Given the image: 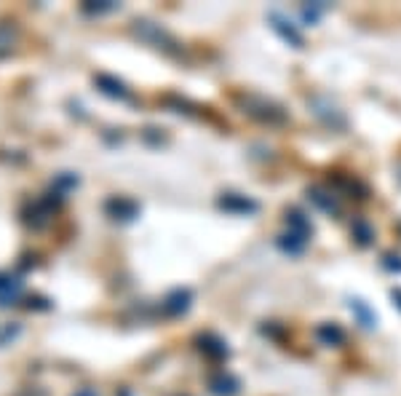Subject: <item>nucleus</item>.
<instances>
[{"instance_id": "obj_1", "label": "nucleus", "mask_w": 401, "mask_h": 396, "mask_svg": "<svg viewBox=\"0 0 401 396\" xmlns=\"http://www.w3.org/2000/svg\"><path fill=\"white\" fill-rule=\"evenodd\" d=\"M25 292V282L13 273H0V308L16 306Z\"/></svg>"}, {"instance_id": "obj_2", "label": "nucleus", "mask_w": 401, "mask_h": 396, "mask_svg": "<svg viewBox=\"0 0 401 396\" xmlns=\"http://www.w3.org/2000/svg\"><path fill=\"white\" fill-rule=\"evenodd\" d=\"M104 212H107L113 220L128 222V220H134L139 215V206H137V201H131V198H121V196H115V198H110V201L104 204Z\"/></svg>"}, {"instance_id": "obj_3", "label": "nucleus", "mask_w": 401, "mask_h": 396, "mask_svg": "<svg viewBox=\"0 0 401 396\" xmlns=\"http://www.w3.org/2000/svg\"><path fill=\"white\" fill-rule=\"evenodd\" d=\"M137 35L142 40H150V43H155L158 49H169V46L174 43V40L163 32L161 27L152 25V22H137Z\"/></svg>"}, {"instance_id": "obj_4", "label": "nucleus", "mask_w": 401, "mask_h": 396, "mask_svg": "<svg viewBox=\"0 0 401 396\" xmlns=\"http://www.w3.org/2000/svg\"><path fill=\"white\" fill-rule=\"evenodd\" d=\"M190 308V292L188 289H174L163 300V313L166 316H182Z\"/></svg>"}, {"instance_id": "obj_5", "label": "nucleus", "mask_w": 401, "mask_h": 396, "mask_svg": "<svg viewBox=\"0 0 401 396\" xmlns=\"http://www.w3.org/2000/svg\"><path fill=\"white\" fill-rule=\"evenodd\" d=\"M94 83H97V89H100L102 94H107V97H113V100H128V89H126L118 78L97 76L94 78Z\"/></svg>"}, {"instance_id": "obj_6", "label": "nucleus", "mask_w": 401, "mask_h": 396, "mask_svg": "<svg viewBox=\"0 0 401 396\" xmlns=\"http://www.w3.org/2000/svg\"><path fill=\"white\" fill-rule=\"evenodd\" d=\"M16 40H19V27L13 22H0V59L16 49Z\"/></svg>"}, {"instance_id": "obj_7", "label": "nucleus", "mask_w": 401, "mask_h": 396, "mask_svg": "<svg viewBox=\"0 0 401 396\" xmlns=\"http://www.w3.org/2000/svg\"><path fill=\"white\" fill-rule=\"evenodd\" d=\"M212 391L217 396H233L239 391V383H236L230 375H220V378H214L212 380Z\"/></svg>"}, {"instance_id": "obj_8", "label": "nucleus", "mask_w": 401, "mask_h": 396, "mask_svg": "<svg viewBox=\"0 0 401 396\" xmlns=\"http://www.w3.org/2000/svg\"><path fill=\"white\" fill-rule=\"evenodd\" d=\"M200 351L209 354V356H225L227 354L225 343L217 340V337H212V335H203V337H200Z\"/></svg>"}, {"instance_id": "obj_9", "label": "nucleus", "mask_w": 401, "mask_h": 396, "mask_svg": "<svg viewBox=\"0 0 401 396\" xmlns=\"http://www.w3.org/2000/svg\"><path fill=\"white\" fill-rule=\"evenodd\" d=\"M76 185H78V174H70V172H62V174L54 177V191L59 193V196H64L67 191H73Z\"/></svg>"}, {"instance_id": "obj_10", "label": "nucleus", "mask_w": 401, "mask_h": 396, "mask_svg": "<svg viewBox=\"0 0 401 396\" xmlns=\"http://www.w3.org/2000/svg\"><path fill=\"white\" fill-rule=\"evenodd\" d=\"M220 206H225V209H236V212H251V209H254V204H251V201L233 198V196H225V198L220 201Z\"/></svg>"}, {"instance_id": "obj_11", "label": "nucleus", "mask_w": 401, "mask_h": 396, "mask_svg": "<svg viewBox=\"0 0 401 396\" xmlns=\"http://www.w3.org/2000/svg\"><path fill=\"white\" fill-rule=\"evenodd\" d=\"M115 8H118L115 3H86V6H83L86 13H107V11H115Z\"/></svg>"}, {"instance_id": "obj_12", "label": "nucleus", "mask_w": 401, "mask_h": 396, "mask_svg": "<svg viewBox=\"0 0 401 396\" xmlns=\"http://www.w3.org/2000/svg\"><path fill=\"white\" fill-rule=\"evenodd\" d=\"M318 337H326L329 343H332V340L340 343V340H342V332H340L337 327H321V330H318Z\"/></svg>"}, {"instance_id": "obj_13", "label": "nucleus", "mask_w": 401, "mask_h": 396, "mask_svg": "<svg viewBox=\"0 0 401 396\" xmlns=\"http://www.w3.org/2000/svg\"><path fill=\"white\" fill-rule=\"evenodd\" d=\"M27 308H30V311H32V308H35V311H49L51 303L46 297H38V294H35V297H27Z\"/></svg>"}, {"instance_id": "obj_14", "label": "nucleus", "mask_w": 401, "mask_h": 396, "mask_svg": "<svg viewBox=\"0 0 401 396\" xmlns=\"http://www.w3.org/2000/svg\"><path fill=\"white\" fill-rule=\"evenodd\" d=\"M76 396H97V391H91V388H80Z\"/></svg>"}, {"instance_id": "obj_15", "label": "nucleus", "mask_w": 401, "mask_h": 396, "mask_svg": "<svg viewBox=\"0 0 401 396\" xmlns=\"http://www.w3.org/2000/svg\"><path fill=\"white\" fill-rule=\"evenodd\" d=\"M393 300H396V306L401 308V289H396V292H393Z\"/></svg>"}, {"instance_id": "obj_16", "label": "nucleus", "mask_w": 401, "mask_h": 396, "mask_svg": "<svg viewBox=\"0 0 401 396\" xmlns=\"http://www.w3.org/2000/svg\"><path fill=\"white\" fill-rule=\"evenodd\" d=\"M0 345H3V332H0Z\"/></svg>"}]
</instances>
